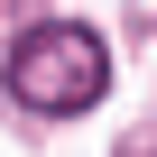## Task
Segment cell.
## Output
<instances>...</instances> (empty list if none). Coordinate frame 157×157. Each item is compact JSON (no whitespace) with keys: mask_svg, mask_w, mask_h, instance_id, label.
<instances>
[{"mask_svg":"<svg viewBox=\"0 0 157 157\" xmlns=\"http://www.w3.org/2000/svg\"><path fill=\"white\" fill-rule=\"evenodd\" d=\"M10 93H19L28 111H46V120H74V111H93V102L111 93V56H102L93 28L46 19V28H28V37L10 46Z\"/></svg>","mask_w":157,"mask_h":157,"instance_id":"1","label":"cell"}]
</instances>
